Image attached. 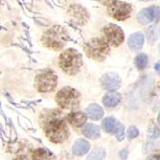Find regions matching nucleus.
<instances>
[{
	"label": "nucleus",
	"mask_w": 160,
	"mask_h": 160,
	"mask_svg": "<svg viewBox=\"0 0 160 160\" xmlns=\"http://www.w3.org/2000/svg\"><path fill=\"white\" fill-rule=\"evenodd\" d=\"M56 101L58 105L62 108L74 109L77 108L80 105L81 95L76 89L66 86L57 93Z\"/></svg>",
	"instance_id": "nucleus-3"
},
{
	"label": "nucleus",
	"mask_w": 160,
	"mask_h": 160,
	"mask_svg": "<svg viewBox=\"0 0 160 160\" xmlns=\"http://www.w3.org/2000/svg\"><path fill=\"white\" fill-rule=\"evenodd\" d=\"M138 21L146 25L151 22H157L160 20V8L156 6L149 7L146 9H143L137 16Z\"/></svg>",
	"instance_id": "nucleus-9"
},
{
	"label": "nucleus",
	"mask_w": 160,
	"mask_h": 160,
	"mask_svg": "<svg viewBox=\"0 0 160 160\" xmlns=\"http://www.w3.org/2000/svg\"><path fill=\"white\" fill-rule=\"evenodd\" d=\"M82 133L85 137L90 139H98L101 135L100 128L97 125L88 123L86 124L82 128Z\"/></svg>",
	"instance_id": "nucleus-13"
},
{
	"label": "nucleus",
	"mask_w": 160,
	"mask_h": 160,
	"mask_svg": "<svg viewBox=\"0 0 160 160\" xmlns=\"http://www.w3.org/2000/svg\"><path fill=\"white\" fill-rule=\"evenodd\" d=\"M128 150L124 149V150L120 151V152H119V155H120L121 159H123V160H126V159H127V157H128Z\"/></svg>",
	"instance_id": "nucleus-25"
},
{
	"label": "nucleus",
	"mask_w": 160,
	"mask_h": 160,
	"mask_svg": "<svg viewBox=\"0 0 160 160\" xmlns=\"http://www.w3.org/2000/svg\"><path fill=\"white\" fill-rule=\"evenodd\" d=\"M108 11L116 20H125L130 16L132 6L122 1H112L108 7Z\"/></svg>",
	"instance_id": "nucleus-7"
},
{
	"label": "nucleus",
	"mask_w": 160,
	"mask_h": 160,
	"mask_svg": "<svg viewBox=\"0 0 160 160\" xmlns=\"http://www.w3.org/2000/svg\"><path fill=\"white\" fill-rule=\"evenodd\" d=\"M45 134L53 143H62L68 137V128L62 119L55 118L48 121L44 127Z\"/></svg>",
	"instance_id": "nucleus-2"
},
{
	"label": "nucleus",
	"mask_w": 160,
	"mask_h": 160,
	"mask_svg": "<svg viewBox=\"0 0 160 160\" xmlns=\"http://www.w3.org/2000/svg\"><path fill=\"white\" fill-rule=\"evenodd\" d=\"M155 70H156V72L158 74H160V62H157V63H155Z\"/></svg>",
	"instance_id": "nucleus-26"
},
{
	"label": "nucleus",
	"mask_w": 160,
	"mask_h": 160,
	"mask_svg": "<svg viewBox=\"0 0 160 160\" xmlns=\"http://www.w3.org/2000/svg\"><path fill=\"white\" fill-rule=\"evenodd\" d=\"M86 115L92 120H99L104 116V109L97 104H91L85 109Z\"/></svg>",
	"instance_id": "nucleus-15"
},
{
	"label": "nucleus",
	"mask_w": 160,
	"mask_h": 160,
	"mask_svg": "<svg viewBox=\"0 0 160 160\" xmlns=\"http://www.w3.org/2000/svg\"><path fill=\"white\" fill-rule=\"evenodd\" d=\"M154 156L156 157V159H157V160H160V153H158V154H154Z\"/></svg>",
	"instance_id": "nucleus-28"
},
{
	"label": "nucleus",
	"mask_w": 160,
	"mask_h": 160,
	"mask_svg": "<svg viewBox=\"0 0 160 160\" xmlns=\"http://www.w3.org/2000/svg\"><path fill=\"white\" fill-rule=\"evenodd\" d=\"M58 78L56 74L51 70L43 71L38 74L36 79L37 88L40 92H49L52 91L57 85Z\"/></svg>",
	"instance_id": "nucleus-6"
},
{
	"label": "nucleus",
	"mask_w": 160,
	"mask_h": 160,
	"mask_svg": "<svg viewBox=\"0 0 160 160\" xmlns=\"http://www.w3.org/2000/svg\"><path fill=\"white\" fill-rule=\"evenodd\" d=\"M121 101V95L115 92H109L107 93L103 98V103L108 108H113L116 107Z\"/></svg>",
	"instance_id": "nucleus-16"
},
{
	"label": "nucleus",
	"mask_w": 160,
	"mask_h": 160,
	"mask_svg": "<svg viewBox=\"0 0 160 160\" xmlns=\"http://www.w3.org/2000/svg\"><path fill=\"white\" fill-rule=\"evenodd\" d=\"M124 133H125V132H124V126H123V124L118 123V127H117V129H116L115 134H116V137H117V139L119 141H122L123 140Z\"/></svg>",
	"instance_id": "nucleus-24"
},
{
	"label": "nucleus",
	"mask_w": 160,
	"mask_h": 160,
	"mask_svg": "<svg viewBox=\"0 0 160 160\" xmlns=\"http://www.w3.org/2000/svg\"><path fill=\"white\" fill-rule=\"evenodd\" d=\"M86 55L94 60L102 61L108 56L109 52V46L108 43L101 38H92L84 46Z\"/></svg>",
	"instance_id": "nucleus-5"
},
{
	"label": "nucleus",
	"mask_w": 160,
	"mask_h": 160,
	"mask_svg": "<svg viewBox=\"0 0 160 160\" xmlns=\"http://www.w3.org/2000/svg\"><path fill=\"white\" fill-rule=\"evenodd\" d=\"M82 65V56L74 49L65 50L60 57V66L68 75L77 74Z\"/></svg>",
	"instance_id": "nucleus-1"
},
{
	"label": "nucleus",
	"mask_w": 160,
	"mask_h": 160,
	"mask_svg": "<svg viewBox=\"0 0 160 160\" xmlns=\"http://www.w3.org/2000/svg\"><path fill=\"white\" fill-rule=\"evenodd\" d=\"M87 115H85L83 112H72L68 114L67 121L74 127H82L86 123Z\"/></svg>",
	"instance_id": "nucleus-11"
},
{
	"label": "nucleus",
	"mask_w": 160,
	"mask_h": 160,
	"mask_svg": "<svg viewBox=\"0 0 160 160\" xmlns=\"http://www.w3.org/2000/svg\"><path fill=\"white\" fill-rule=\"evenodd\" d=\"M128 46L132 50H139L144 44V36L142 33H134L128 38Z\"/></svg>",
	"instance_id": "nucleus-14"
},
{
	"label": "nucleus",
	"mask_w": 160,
	"mask_h": 160,
	"mask_svg": "<svg viewBox=\"0 0 160 160\" xmlns=\"http://www.w3.org/2000/svg\"><path fill=\"white\" fill-rule=\"evenodd\" d=\"M160 31L156 26H151L147 31V38L150 43H153L159 38Z\"/></svg>",
	"instance_id": "nucleus-20"
},
{
	"label": "nucleus",
	"mask_w": 160,
	"mask_h": 160,
	"mask_svg": "<svg viewBox=\"0 0 160 160\" xmlns=\"http://www.w3.org/2000/svg\"><path fill=\"white\" fill-rule=\"evenodd\" d=\"M141 1H149V0H141Z\"/></svg>",
	"instance_id": "nucleus-30"
},
{
	"label": "nucleus",
	"mask_w": 160,
	"mask_h": 160,
	"mask_svg": "<svg viewBox=\"0 0 160 160\" xmlns=\"http://www.w3.org/2000/svg\"><path fill=\"white\" fill-rule=\"evenodd\" d=\"M147 160H157V159H156V157L154 155H151L150 157H148Z\"/></svg>",
	"instance_id": "nucleus-27"
},
{
	"label": "nucleus",
	"mask_w": 160,
	"mask_h": 160,
	"mask_svg": "<svg viewBox=\"0 0 160 160\" xmlns=\"http://www.w3.org/2000/svg\"><path fill=\"white\" fill-rule=\"evenodd\" d=\"M127 135H128V137L129 139H133V138H135V137H137L139 135V130L137 129L136 127L132 126V127H129V128L128 129Z\"/></svg>",
	"instance_id": "nucleus-23"
},
{
	"label": "nucleus",
	"mask_w": 160,
	"mask_h": 160,
	"mask_svg": "<svg viewBox=\"0 0 160 160\" xmlns=\"http://www.w3.org/2000/svg\"><path fill=\"white\" fill-rule=\"evenodd\" d=\"M148 64V57L145 54H139L135 58V65L138 69L142 70Z\"/></svg>",
	"instance_id": "nucleus-21"
},
{
	"label": "nucleus",
	"mask_w": 160,
	"mask_h": 160,
	"mask_svg": "<svg viewBox=\"0 0 160 160\" xmlns=\"http://www.w3.org/2000/svg\"><path fill=\"white\" fill-rule=\"evenodd\" d=\"M90 149V144L84 139H78L72 148V152L76 155H83L88 152Z\"/></svg>",
	"instance_id": "nucleus-12"
},
{
	"label": "nucleus",
	"mask_w": 160,
	"mask_h": 160,
	"mask_svg": "<svg viewBox=\"0 0 160 160\" xmlns=\"http://www.w3.org/2000/svg\"><path fill=\"white\" fill-rule=\"evenodd\" d=\"M160 135V129L158 128V127L153 124V123H151V125L149 126V128H148V136L150 139L152 140H154V139H157Z\"/></svg>",
	"instance_id": "nucleus-22"
},
{
	"label": "nucleus",
	"mask_w": 160,
	"mask_h": 160,
	"mask_svg": "<svg viewBox=\"0 0 160 160\" xmlns=\"http://www.w3.org/2000/svg\"><path fill=\"white\" fill-rule=\"evenodd\" d=\"M101 83L105 89L108 91H114L117 90L121 86V78L118 74L108 72V73H106L102 76Z\"/></svg>",
	"instance_id": "nucleus-10"
},
{
	"label": "nucleus",
	"mask_w": 160,
	"mask_h": 160,
	"mask_svg": "<svg viewBox=\"0 0 160 160\" xmlns=\"http://www.w3.org/2000/svg\"><path fill=\"white\" fill-rule=\"evenodd\" d=\"M106 157V152L102 148H95L91 153L87 156L86 160H104Z\"/></svg>",
	"instance_id": "nucleus-19"
},
{
	"label": "nucleus",
	"mask_w": 160,
	"mask_h": 160,
	"mask_svg": "<svg viewBox=\"0 0 160 160\" xmlns=\"http://www.w3.org/2000/svg\"><path fill=\"white\" fill-rule=\"evenodd\" d=\"M33 160H55V156L46 149H37L33 152Z\"/></svg>",
	"instance_id": "nucleus-17"
},
{
	"label": "nucleus",
	"mask_w": 160,
	"mask_h": 160,
	"mask_svg": "<svg viewBox=\"0 0 160 160\" xmlns=\"http://www.w3.org/2000/svg\"><path fill=\"white\" fill-rule=\"evenodd\" d=\"M67 40V35L63 28L60 26H55L48 30L42 38V41L44 45L55 49L60 50L62 49Z\"/></svg>",
	"instance_id": "nucleus-4"
},
{
	"label": "nucleus",
	"mask_w": 160,
	"mask_h": 160,
	"mask_svg": "<svg viewBox=\"0 0 160 160\" xmlns=\"http://www.w3.org/2000/svg\"><path fill=\"white\" fill-rule=\"evenodd\" d=\"M157 122H158V124L160 125V112H159V114H158V117H157Z\"/></svg>",
	"instance_id": "nucleus-29"
},
{
	"label": "nucleus",
	"mask_w": 160,
	"mask_h": 160,
	"mask_svg": "<svg viewBox=\"0 0 160 160\" xmlns=\"http://www.w3.org/2000/svg\"><path fill=\"white\" fill-rule=\"evenodd\" d=\"M118 127V122H116L114 117H107L103 122V128L108 133H115Z\"/></svg>",
	"instance_id": "nucleus-18"
},
{
	"label": "nucleus",
	"mask_w": 160,
	"mask_h": 160,
	"mask_svg": "<svg viewBox=\"0 0 160 160\" xmlns=\"http://www.w3.org/2000/svg\"><path fill=\"white\" fill-rule=\"evenodd\" d=\"M104 34L107 40L111 45L118 46L124 40V33L122 29L116 25L109 24L104 29Z\"/></svg>",
	"instance_id": "nucleus-8"
}]
</instances>
